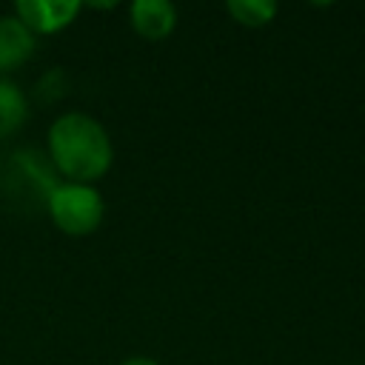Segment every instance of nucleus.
Listing matches in <instances>:
<instances>
[{
  "label": "nucleus",
  "mask_w": 365,
  "mask_h": 365,
  "mask_svg": "<svg viewBox=\"0 0 365 365\" xmlns=\"http://www.w3.org/2000/svg\"><path fill=\"white\" fill-rule=\"evenodd\" d=\"M48 160L68 182L91 185L114 160V145L100 120L83 111H66L48 125Z\"/></svg>",
  "instance_id": "f257e3e1"
},
{
  "label": "nucleus",
  "mask_w": 365,
  "mask_h": 365,
  "mask_svg": "<svg viewBox=\"0 0 365 365\" xmlns=\"http://www.w3.org/2000/svg\"><path fill=\"white\" fill-rule=\"evenodd\" d=\"M51 222L68 237H86L100 228L106 217V200L94 185L83 182H57L46 200Z\"/></svg>",
  "instance_id": "f03ea898"
},
{
  "label": "nucleus",
  "mask_w": 365,
  "mask_h": 365,
  "mask_svg": "<svg viewBox=\"0 0 365 365\" xmlns=\"http://www.w3.org/2000/svg\"><path fill=\"white\" fill-rule=\"evenodd\" d=\"M14 14L34 37L54 34L80 14V3L77 0H20L14 3Z\"/></svg>",
  "instance_id": "7ed1b4c3"
},
{
  "label": "nucleus",
  "mask_w": 365,
  "mask_h": 365,
  "mask_svg": "<svg viewBox=\"0 0 365 365\" xmlns=\"http://www.w3.org/2000/svg\"><path fill=\"white\" fill-rule=\"evenodd\" d=\"M37 48V37L20 23V17L11 14H0V74L6 77V71L20 68Z\"/></svg>",
  "instance_id": "20e7f679"
},
{
  "label": "nucleus",
  "mask_w": 365,
  "mask_h": 365,
  "mask_svg": "<svg viewBox=\"0 0 365 365\" xmlns=\"http://www.w3.org/2000/svg\"><path fill=\"white\" fill-rule=\"evenodd\" d=\"M131 26L145 40H163L177 26V9L168 0H137L128 9Z\"/></svg>",
  "instance_id": "39448f33"
},
{
  "label": "nucleus",
  "mask_w": 365,
  "mask_h": 365,
  "mask_svg": "<svg viewBox=\"0 0 365 365\" xmlns=\"http://www.w3.org/2000/svg\"><path fill=\"white\" fill-rule=\"evenodd\" d=\"M29 117V100L23 88L0 74V140L17 134Z\"/></svg>",
  "instance_id": "423d86ee"
},
{
  "label": "nucleus",
  "mask_w": 365,
  "mask_h": 365,
  "mask_svg": "<svg viewBox=\"0 0 365 365\" xmlns=\"http://www.w3.org/2000/svg\"><path fill=\"white\" fill-rule=\"evenodd\" d=\"M228 14L248 29H259L277 17V3L274 0H228Z\"/></svg>",
  "instance_id": "0eeeda50"
},
{
  "label": "nucleus",
  "mask_w": 365,
  "mask_h": 365,
  "mask_svg": "<svg viewBox=\"0 0 365 365\" xmlns=\"http://www.w3.org/2000/svg\"><path fill=\"white\" fill-rule=\"evenodd\" d=\"M117 365H160V362L151 359V356H125V359H120Z\"/></svg>",
  "instance_id": "6e6552de"
},
{
  "label": "nucleus",
  "mask_w": 365,
  "mask_h": 365,
  "mask_svg": "<svg viewBox=\"0 0 365 365\" xmlns=\"http://www.w3.org/2000/svg\"><path fill=\"white\" fill-rule=\"evenodd\" d=\"M0 171H3V168H0Z\"/></svg>",
  "instance_id": "1a4fd4ad"
}]
</instances>
